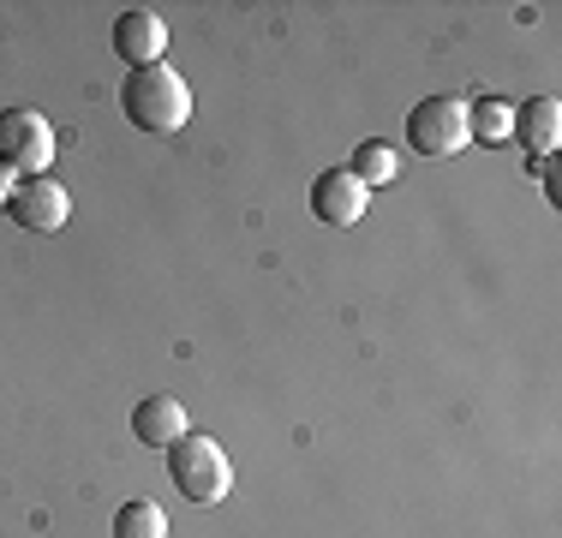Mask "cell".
<instances>
[{"label": "cell", "mask_w": 562, "mask_h": 538, "mask_svg": "<svg viewBox=\"0 0 562 538\" xmlns=\"http://www.w3.org/2000/svg\"><path fill=\"white\" fill-rule=\"evenodd\" d=\"M467 114H473V102H461V97H425L407 114V144L419 156H454V150H467V144H473Z\"/></svg>", "instance_id": "3"}, {"label": "cell", "mask_w": 562, "mask_h": 538, "mask_svg": "<svg viewBox=\"0 0 562 538\" xmlns=\"http://www.w3.org/2000/svg\"><path fill=\"white\" fill-rule=\"evenodd\" d=\"M114 54L132 66V72H144V66H162V54H168V24L156 19V12H120V19H114Z\"/></svg>", "instance_id": "7"}, {"label": "cell", "mask_w": 562, "mask_h": 538, "mask_svg": "<svg viewBox=\"0 0 562 538\" xmlns=\"http://www.w3.org/2000/svg\"><path fill=\"white\" fill-rule=\"evenodd\" d=\"M132 437H138L144 449H173V442L186 437V407L173 395H144L138 413H132Z\"/></svg>", "instance_id": "8"}, {"label": "cell", "mask_w": 562, "mask_h": 538, "mask_svg": "<svg viewBox=\"0 0 562 538\" xmlns=\"http://www.w3.org/2000/svg\"><path fill=\"white\" fill-rule=\"evenodd\" d=\"M12 186H19V180H12V168H7V161H0V210L12 204Z\"/></svg>", "instance_id": "13"}, {"label": "cell", "mask_w": 562, "mask_h": 538, "mask_svg": "<svg viewBox=\"0 0 562 538\" xmlns=\"http://www.w3.org/2000/svg\"><path fill=\"white\" fill-rule=\"evenodd\" d=\"M347 173H353V180L366 186V192H371V186H390L395 173H401V156H395V144H383V138H366V144L353 150V161H347Z\"/></svg>", "instance_id": "10"}, {"label": "cell", "mask_w": 562, "mask_h": 538, "mask_svg": "<svg viewBox=\"0 0 562 538\" xmlns=\"http://www.w3.org/2000/svg\"><path fill=\"white\" fill-rule=\"evenodd\" d=\"M120 108H126V120L138 132H180L192 120V90H186V78L173 66H144V72L126 78Z\"/></svg>", "instance_id": "1"}, {"label": "cell", "mask_w": 562, "mask_h": 538, "mask_svg": "<svg viewBox=\"0 0 562 538\" xmlns=\"http://www.w3.org/2000/svg\"><path fill=\"white\" fill-rule=\"evenodd\" d=\"M515 138L527 144V156H557V144H562V102L557 97H532L527 108H515Z\"/></svg>", "instance_id": "9"}, {"label": "cell", "mask_w": 562, "mask_h": 538, "mask_svg": "<svg viewBox=\"0 0 562 538\" xmlns=\"http://www.w3.org/2000/svg\"><path fill=\"white\" fill-rule=\"evenodd\" d=\"M168 479H173V491H180L186 503H222V496L234 491V461L222 455L216 437L186 430V437L168 449Z\"/></svg>", "instance_id": "2"}, {"label": "cell", "mask_w": 562, "mask_h": 538, "mask_svg": "<svg viewBox=\"0 0 562 538\" xmlns=\"http://www.w3.org/2000/svg\"><path fill=\"white\" fill-rule=\"evenodd\" d=\"M366 204H371V192L347 168H324L312 180V215L324 227H353L359 215H366Z\"/></svg>", "instance_id": "6"}, {"label": "cell", "mask_w": 562, "mask_h": 538, "mask_svg": "<svg viewBox=\"0 0 562 538\" xmlns=\"http://www.w3.org/2000/svg\"><path fill=\"white\" fill-rule=\"evenodd\" d=\"M7 215L19 227H31V234H55V227H66V215H72V198H66V186H55L48 173H36V180L12 186Z\"/></svg>", "instance_id": "5"}, {"label": "cell", "mask_w": 562, "mask_h": 538, "mask_svg": "<svg viewBox=\"0 0 562 538\" xmlns=\"http://www.w3.org/2000/svg\"><path fill=\"white\" fill-rule=\"evenodd\" d=\"M0 161H7L12 173H48V161H55V126H48L36 108H7L0 114Z\"/></svg>", "instance_id": "4"}, {"label": "cell", "mask_w": 562, "mask_h": 538, "mask_svg": "<svg viewBox=\"0 0 562 538\" xmlns=\"http://www.w3.org/2000/svg\"><path fill=\"white\" fill-rule=\"evenodd\" d=\"M114 538H168V515L150 496H132L114 508Z\"/></svg>", "instance_id": "11"}, {"label": "cell", "mask_w": 562, "mask_h": 538, "mask_svg": "<svg viewBox=\"0 0 562 538\" xmlns=\"http://www.w3.org/2000/svg\"><path fill=\"white\" fill-rule=\"evenodd\" d=\"M467 126H473V138L479 144H508L515 138V102H503V97H485L467 114Z\"/></svg>", "instance_id": "12"}]
</instances>
